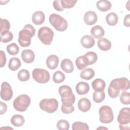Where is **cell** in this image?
Wrapping results in <instances>:
<instances>
[{
	"mask_svg": "<svg viewBox=\"0 0 130 130\" xmlns=\"http://www.w3.org/2000/svg\"><path fill=\"white\" fill-rule=\"evenodd\" d=\"M35 32L36 29L32 25L30 24L25 25L19 32L18 41L20 45L23 47L29 46L31 43V39Z\"/></svg>",
	"mask_w": 130,
	"mask_h": 130,
	"instance_id": "cell-1",
	"label": "cell"
},
{
	"mask_svg": "<svg viewBox=\"0 0 130 130\" xmlns=\"http://www.w3.org/2000/svg\"><path fill=\"white\" fill-rule=\"evenodd\" d=\"M58 92L61 96L62 104L72 105L75 102V96L72 88L68 85H62L58 88Z\"/></svg>",
	"mask_w": 130,
	"mask_h": 130,
	"instance_id": "cell-2",
	"label": "cell"
},
{
	"mask_svg": "<svg viewBox=\"0 0 130 130\" xmlns=\"http://www.w3.org/2000/svg\"><path fill=\"white\" fill-rule=\"evenodd\" d=\"M119 128L121 130H128L130 128V109L128 107L122 108L117 117Z\"/></svg>",
	"mask_w": 130,
	"mask_h": 130,
	"instance_id": "cell-3",
	"label": "cell"
},
{
	"mask_svg": "<svg viewBox=\"0 0 130 130\" xmlns=\"http://www.w3.org/2000/svg\"><path fill=\"white\" fill-rule=\"evenodd\" d=\"M49 20L51 25L59 31H63L68 27L67 21L58 14H51L49 16Z\"/></svg>",
	"mask_w": 130,
	"mask_h": 130,
	"instance_id": "cell-4",
	"label": "cell"
},
{
	"mask_svg": "<svg viewBox=\"0 0 130 130\" xmlns=\"http://www.w3.org/2000/svg\"><path fill=\"white\" fill-rule=\"evenodd\" d=\"M30 97L25 94L18 96L13 102V106L15 110L19 112H24L26 110L30 104Z\"/></svg>",
	"mask_w": 130,
	"mask_h": 130,
	"instance_id": "cell-5",
	"label": "cell"
},
{
	"mask_svg": "<svg viewBox=\"0 0 130 130\" xmlns=\"http://www.w3.org/2000/svg\"><path fill=\"white\" fill-rule=\"evenodd\" d=\"M38 36L40 40L44 44L49 45L52 42L54 32L50 28L44 26L39 29Z\"/></svg>",
	"mask_w": 130,
	"mask_h": 130,
	"instance_id": "cell-6",
	"label": "cell"
},
{
	"mask_svg": "<svg viewBox=\"0 0 130 130\" xmlns=\"http://www.w3.org/2000/svg\"><path fill=\"white\" fill-rule=\"evenodd\" d=\"M39 106L40 109L43 111L52 113L57 110L58 107V103L54 98L44 99L40 101Z\"/></svg>",
	"mask_w": 130,
	"mask_h": 130,
	"instance_id": "cell-7",
	"label": "cell"
},
{
	"mask_svg": "<svg viewBox=\"0 0 130 130\" xmlns=\"http://www.w3.org/2000/svg\"><path fill=\"white\" fill-rule=\"evenodd\" d=\"M100 121L103 123H111L114 119L112 108L107 105L102 106L99 109Z\"/></svg>",
	"mask_w": 130,
	"mask_h": 130,
	"instance_id": "cell-8",
	"label": "cell"
},
{
	"mask_svg": "<svg viewBox=\"0 0 130 130\" xmlns=\"http://www.w3.org/2000/svg\"><path fill=\"white\" fill-rule=\"evenodd\" d=\"M32 76L33 79L39 83H46L50 80L49 73L43 69H35L32 72Z\"/></svg>",
	"mask_w": 130,
	"mask_h": 130,
	"instance_id": "cell-9",
	"label": "cell"
},
{
	"mask_svg": "<svg viewBox=\"0 0 130 130\" xmlns=\"http://www.w3.org/2000/svg\"><path fill=\"white\" fill-rule=\"evenodd\" d=\"M111 87L116 90H126L129 88L130 84L129 80L124 77L116 78L112 80L110 85Z\"/></svg>",
	"mask_w": 130,
	"mask_h": 130,
	"instance_id": "cell-10",
	"label": "cell"
},
{
	"mask_svg": "<svg viewBox=\"0 0 130 130\" xmlns=\"http://www.w3.org/2000/svg\"><path fill=\"white\" fill-rule=\"evenodd\" d=\"M13 96V90L10 84L7 82H3L1 84V98L4 101H8Z\"/></svg>",
	"mask_w": 130,
	"mask_h": 130,
	"instance_id": "cell-11",
	"label": "cell"
},
{
	"mask_svg": "<svg viewBox=\"0 0 130 130\" xmlns=\"http://www.w3.org/2000/svg\"><path fill=\"white\" fill-rule=\"evenodd\" d=\"M98 20V16L96 13L92 11L86 12L84 15V21L85 23L89 25L95 24Z\"/></svg>",
	"mask_w": 130,
	"mask_h": 130,
	"instance_id": "cell-12",
	"label": "cell"
},
{
	"mask_svg": "<svg viewBox=\"0 0 130 130\" xmlns=\"http://www.w3.org/2000/svg\"><path fill=\"white\" fill-rule=\"evenodd\" d=\"M59 58L58 57L54 54L50 55L48 56L46 59V65L50 70H54L58 64Z\"/></svg>",
	"mask_w": 130,
	"mask_h": 130,
	"instance_id": "cell-13",
	"label": "cell"
},
{
	"mask_svg": "<svg viewBox=\"0 0 130 130\" xmlns=\"http://www.w3.org/2000/svg\"><path fill=\"white\" fill-rule=\"evenodd\" d=\"M21 57L24 62L30 63L32 62L35 59V53L30 49H25L22 52Z\"/></svg>",
	"mask_w": 130,
	"mask_h": 130,
	"instance_id": "cell-14",
	"label": "cell"
},
{
	"mask_svg": "<svg viewBox=\"0 0 130 130\" xmlns=\"http://www.w3.org/2000/svg\"><path fill=\"white\" fill-rule=\"evenodd\" d=\"M91 104L90 101L87 98L80 99L78 103V109L83 112L88 111L91 108Z\"/></svg>",
	"mask_w": 130,
	"mask_h": 130,
	"instance_id": "cell-15",
	"label": "cell"
},
{
	"mask_svg": "<svg viewBox=\"0 0 130 130\" xmlns=\"http://www.w3.org/2000/svg\"><path fill=\"white\" fill-rule=\"evenodd\" d=\"M45 14L41 11H37L34 13L32 15V21L36 25H41L45 21Z\"/></svg>",
	"mask_w": 130,
	"mask_h": 130,
	"instance_id": "cell-16",
	"label": "cell"
},
{
	"mask_svg": "<svg viewBox=\"0 0 130 130\" xmlns=\"http://www.w3.org/2000/svg\"><path fill=\"white\" fill-rule=\"evenodd\" d=\"M82 46L85 48H90L95 44V40L93 37L89 35L84 36L80 40Z\"/></svg>",
	"mask_w": 130,
	"mask_h": 130,
	"instance_id": "cell-17",
	"label": "cell"
},
{
	"mask_svg": "<svg viewBox=\"0 0 130 130\" xmlns=\"http://www.w3.org/2000/svg\"><path fill=\"white\" fill-rule=\"evenodd\" d=\"M90 89L89 84L85 82H80L76 86V90L79 95L87 93Z\"/></svg>",
	"mask_w": 130,
	"mask_h": 130,
	"instance_id": "cell-18",
	"label": "cell"
},
{
	"mask_svg": "<svg viewBox=\"0 0 130 130\" xmlns=\"http://www.w3.org/2000/svg\"><path fill=\"white\" fill-rule=\"evenodd\" d=\"M91 85L93 89L95 91L100 92L104 90L106 86V83L104 80L100 78H96L92 81Z\"/></svg>",
	"mask_w": 130,
	"mask_h": 130,
	"instance_id": "cell-19",
	"label": "cell"
},
{
	"mask_svg": "<svg viewBox=\"0 0 130 130\" xmlns=\"http://www.w3.org/2000/svg\"><path fill=\"white\" fill-rule=\"evenodd\" d=\"M60 67L61 69L67 73H71L74 70V66L72 60L68 58L63 59L61 61Z\"/></svg>",
	"mask_w": 130,
	"mask_h": 130,
	"instance_id": "cell-20",
	"label": "cell"
},
{
	"mask_svg": "<svg viewBox=\"0 0 130 130\" xmlns=\"http://www.w3.org/2000/svg\"><path fill=\"white\" fill-rule=\"evenodd\" d=\"M90 33L94 38L99 39L102 38L105 35V31L102 27L100 25H95L92 27L90 30Z\"/></svg>",
	"mask_w": 130,
	"mask_h": 130,
	"instance_id": "cell-21",
	"label": "cell"
},
{
	"mask_svg": "<svg viewBox=\"0 0 130 130\" xmlns=\"http://www.w3.org/2000/svg\"><path fill=\"white\" fill-rule=\"evenodd\" d=\"M96 6L100 11L106 12L111 9L112 4L108 0H101L96 2Z\"/></svg>",
	"mask_w": 130,
	"mask_h": 130,
	"instance_id": "cell-22",
	"label": "cell"
},
{
	"mask_svg": "<svg viewBox=\"0 0 130 130\" xmlns=\"http://www.w3.org/2000/svg\"><path fill=\"white\" fill-rule=\"evenodd\" d=\"M98 46L103 51H108L111 47V43L109 40L101 38L98 41Z\"/></svg>",
	"mask_w": 130,
	"mask_h": 130,
	"instance_id": "cell-23",
	"label": "cell"
},
{
	"mask_svg": "<svg viewBox=\"0 0 130 130\" xmlns=\"http://www.w3.org/2000/svg\"><path fill=\"white\" fill-rule=\"evenodd\" d=\"M76 64L79 70H83L89 65L88 61L87 58L84 55L80 56L76 59Z\"/></svg>",
	"mask_w": 130,
	"mask_h": 130,
	"instance_id": "cell-24",
	"label": "cell"
},
{
	"mask_svg": "<svg viewBox=\"0 0 130 130\" xmlns=\"http://www.w3.org/2000/svg\"><path fill=\"white\" fill-rule=\"evenodd\" d=\"M25 122L24 118L21 115H14L11 118V123L16 127L21 126Z\"/></svg>",
	"mask_w": 130,
	"mask_h": 130,
	"instance_id": "cell-25",
	"label": "cell"
},
{
	"mask_svg": "<svg viewBox=\"0 0 130 130\" xmlns=\"http://www.w3.org/2000/svg\"><path fill=\"white\" fill-rule=\"evenodd\" d=\"M95 75L94 71L91 68H85L80 73V77L84 80H90L92 79Z\"/></svg>",
	"mask_w": 130,
	"mask_h": 130,
	"instance_id": "cell-26",
	"label": "cell"
},
{
	"mask_svg": "<svg viewBox=\"0 0 130 130\" xmlns=\"http://www.w3.org/2000/svg\"><path fill=\"white\" fill-rule=\"evenodd\" d=\"M118 20V17L117 15L114 13L111 12L108 14L106 17V21L107 23L110 26L115 25Z\"/></svg>",
	"mask_w": 130,
	"mask_h": 130,
	"instance_id": "cell-27",
	"label": "cell"
},
{
	"mask_svg": "<svg viewBox=\"0 0 130 130\" xmlns=\"http://www.w3.org/2000/svg\"><path fill=\"white\" fill-rule=\"evenodd\" d=\"M21 61L18 58L12 57L9 60L8 67L11 70L15 71L21 67Z\"/></svg>",
	"mask_w": 130,
	"mask_h": 130,
	"instance_id": "cell-28",
	"label": "cell"
},
{
	"mask_svg": "<svg viewBox=\"0 0 130 130\" xmlns=\"http://www.w3.org/2000/svg\"><path fill=\"white\" fill-rule=\"evenodd\" d=\"M13 38V34L8 30L1 33V42L3 43H8L11 41Z\"/></svg>",
	"mask_w": 130,
	"mask_h": 130,
	"instance_id": "cell-29",
	"label": "cell"
},
{
	"mask_svg": "<svg viewBox=\"0 0 130 130\" xmlns=\"http://www.w3.org/2000/svg\"><path fill=\"white\" fill-rule=\"evenodd\" d=\"M17 77L20 81L24 82L27 81L29 79L30 74L28 71L25 69H22L18 72Z\"/></svg>",
	"mask_w": 130,
	"mask_h": 130,
	"instance_id": "cell-30",
	"label": "cell"
},
{
	"mask_svg": "<svg viewBox=\"0 0 130 130\" xmlns=\"http://www.w3.org/2000/svg\"><path fill=\"white\" fill-rule=\"evenodd\" d=\"M65 75L60 71H56L53 75V81L56 83L62 82L65 80Z\"/></svg>",
	"mask_w": 130,
	"mask_h": 130,
	"instance_id": "cell-31",
	"label": "cell"
},
{
	"mask_svg": "<svg viewBox=\"0 0 130 130\" xmlns=\"http://www.w3.org/2000/svg\"><path fill=\"white\" fill-rule=\"evenodd\" d=\"M6 49L8 53L12 55H15L17 54L19 50V47L15 43H12L8 45L7 46Z\"/></svg>",
	"mask_w": 130,
	"mask_h": 130,
	"instance_id": "cell-32",
	"label": "cell"
},
{
	"mask_svg": "<svg viewBox=\"0 0 130 130\" xmlns=\"http://www.w3.org/2000/svg\"><path fill=\"white\" fill-rule=\"evenodd\" d=\"M84 56L87 58L89 62V65L94 63L98 59V55L96 53L93 51L87 52L84 54Z\"/></svg>",
	"mask_w": 130,
	"mask_h": 130,
	"instance_id": "cell-33",
	"label": "cell"
},
{
	"mask_svg": "<svg viewBox=\"0 0 130 130\" xmlns=\"http://www.w3.org/2000/svg\"><path fill=\"white\" fill-rule=\"evenodd\" d=\"M105 98V93L104 91L98 92L94 91L93 93L92 98L94 102L96 103H100L103 101Z\"/></svg>",
	"mask_w": 130,
	"mask_h": 130,
	"instance_id": "cell-34",
	"label": "cell"
},
{
	"mask_svg": "<svg viewBox=\"0 0 130 130\" xmlns=\"http://www.w3.org/2000/svg\"><path fill=\"white\" fill-rule=\"evenodd\" d=\"M72 128L73 130H88L89 127L88 124L82 122L80 121H77L74 122L72 124Z\"/></svg>",
	"mask_w": 130,
	"mask_h": 130,
	"instance_id": "cell-35",
	"label": "cell"
},
{
	"mask_svg": "<svg viewBox=\"0 0 130 130\" xmlns=\"http://www.w3.org/2000/svg\"><path fill=\"white\" fill-rule=\"evenodd\" d=\"M120 102L124 105H129L130 104V94L129 92L123 91L120 95Z\"/></svg>",
	"mask_w": 130,
	"mask_h": 130,
	"instance_id": "cell-36",
	"label": "cell"
},
{
	"mask_svg": "<svg viewBox=\"0 0 130 130\" xmlns=\"http://www.w3.org/2000/svg\"><path fill=\"white\" fill-rule=\"evenodd\" d=\"M56 126L59 130H68L70 128V124L67 120L61 119L57 122Z\"/></svg>",
	"mask_w": 130,
	"mask_h": 130,
	"instance_id": "cell-37",
	"label": "cell"
},
{
	"mask_svg": "<svg viewBox=\"0 0 130 130\" xmlns=\"http://www.w3.org/2000/svg\"><path fill=\"white\" fill-rule=\"evenodd\" d=\"M10 28V23L9 21L6 19L1 18V33L9 30Z\"/></svg>",
	"mask_w": 130,
	"mask_h": 130,
	"instance_id": "cell-38",
	"label": "cell"
},
{
	"mask_svg": "<svg viewBox=\"0 0 130 130\" xmlns=\"http://www.w3.org/2000/svg\"><path fill=\"white\" fill-rule=\"evenodd\" d=\"M77 2V0H61V4L64 9H70L73 7Z\"/></svg>",
	"mask_w": 130,
	"mask_h": 130,
	"instance_id": "cell-39",
	"label": "cell"
},
{
	"mask_svg": "<svg viewBox=\"0 0 130 130\" xmlns=\"http://www.w3.org/2000/svg\"><path fill=\"white\" fill-rule=\"evenodd\" d=\"M75 110L73 105H63L62 104L61 107V111L65 114H70L73 112Z\"/></svg>",
	"mask_w": 130,
	"mask_h": 130,
	"instance_id": "cell-40",
	"label": "cell"
},
{
	"mask_svg": "<svg viewBox=\"0 0 130 130\" xmlns=\"http://www.w3.org/2000/svg\"><path fill=\"white\" fill-rule=\"evenodd\" d=\"M108 92L110 98H116L118 96L119 94L120 93V91L115 90L110 86H109L108 89Z\"/></svg>",
	"mask_w": 130,
	"mask_h": 130,
	"instance_id": "cell-41",
	"label": "cell"
},
{
	"mask_svg": "<svg viewBox=\"0 0 130 130\" xmlns=\"http://www.w3.org/2000/svg\"><path fill=\"white\" fill-rule=\"evenodd\" d=\"M53 6L55 10L58 11H62L64 10L61 4V0H55L53 2Z\"/></svg>",
	"mask_w": 130,
	"mask_h": 130,
	"instance_id": "cell-42",
	"label": "cell"
},
{
	"mask_svg": "<svg viewBox=\"0 0 130 130\" xmlns=\"http://www.w3.org/2000/svg\"><path fill=\"white\" fill-rule=\"evenodd\" d=\"M1 62L0 67H3L6 63V57L5 52L3 50H1Z\"/></svg>",
	"mask_w": 130,
	"mask_h": 130,
	"instance_id": "cell-43",
	"label": "cell"
},
{
	"mask_svg": "<svg viewBox=\"0 0 130 130\" xmlns=\"http://www.w3.org/2000/svg\"><path fill=\"white\" fill-rule=\"evenodd\" d=\"M124 25L126 27L130 26V15L128 14L125 16L123 20Z\"/></svg>",
	"mask_w": 130,
	"mask_h": 130,
	"instance_id": "cell-44",
	"label": "cell"
},
{
	"mask_svg": "<svg viewBox=\"0 0 130 130\" xmlns=\"http://www.w3.org/2000/svg\"><path fill=\"white\" fill-rule=\"evenodd\" d=\"M0 104H1V105H0V107H1V112H0V114L1 115H2L4 113H5L6 111H7V105L2 102H0Z\"/></svg>",
	"mask_w": 130,
	"mask_h": 130,
	"instance_id": "cell-45",
	"label": "cell"
},
{
	"mask_svg": "<svg viewBox=\"0 0 130 130\" xmlns=\"http://www.w3.org/2000/svg\"><path fill=\"white\" fill-rule=\"evenodd\" d=\"M99 128H104V129H108L107 128H106V127H99V128H98L97 129H99Z\"/></svg>",
	"mask_w": 130,
	"mask_h": 130,
	"instance_id": "cell-46",
	"label": "cell"
}]
</instances>
